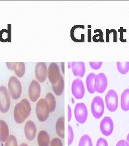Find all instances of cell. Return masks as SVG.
<instances>
[{"label":"cell","mask_w":129,"mask_h":146,"mask_svg":"<svg viewBox=\"0 0 129 146\" xmlns=\"http://www.w3.org/2000/svg\"><path fill=\"white\" fill-rule=\"evenodd\" d=\"M31 104L29 100L24 99L16 104L14 110V117L16 122L22 124L30 115Z\"/></svg>","instance_id":"cell-1"},{"label":"cell","mask_w":129,"mask_h":146,"mask_svg":"<svg viewBox=\"0 0 129 146\" xmlns=\"http://www.w3.org/2000/svg\"><path fill=\"white\" fill-rule=\"evenodd\" d=\"M36 113L37 119L41 122H45L49 117L50 108L45 99L39 100L36 106Z\"/></svg>","instance_id":"cell-2"},{"label":"cell","mask_w":129,"mask_h":146,"mask_svg":"<svg viewBox=\"0 0 129 146\" xmlns=\"http://www.w3.org/2000/svg\"><path fill=\"white\" fill-rule=\"evenodd\" d=\"M8 92L13 100L19 99L21 97L22 87L19 80L15 76H11L8 81Z\"/></svg>","instance_id":"cell-3"},{"label":"cell","mask_w":129,"mask_h":146,"mask_svg":"<svg viewBox=\"0 0 129 146\" xmlns=\"http://www.w3.org/2000/svg\"><path fill=\"white\" fill-rule=\"evenodd\" d=\"M10 96L5 86L0 87V111L7 113L10 107Z\"/></svg>","instance_id":"cell-4"},{"label":"cell","mask_w":129,"mask_h":146,"mask_svg":"<svg viewBox=\"0 0 129 146\" xmlns=\"http://www.w3.org/2000/svg\"><path fill=\"white\" fill-rule=\"evenodd\" d=\"M107 108L111 112H114L119 107V96L113 89L109 90L105 96Z\"/></svg>","instance_id":"cell-5"},{"label":"cell","mask_w":129,"mask_h":146,"mask_svg":"<svg viewBox=\"0 0 129 146\" xmlns=\"http://www.w3.org/2000/svg\"><path fill=\"white\" fill-rule=\"evenodd\" d=\"M91 110L95 118L99 119L102 116L104 111V104L101 96H96L93 99L91 104Z\"/></svg>","instance_id":"cell-6"},{"label":"cell","mask_w":129,"mask_h":146,"mask_svg":"<svg viewBox=\"0 0 129 146\" xmlns=\"http://www.w3.org/2000/svg\"><path fill=\"white\" fill-rule=\"evenodd\" d=\"M74 117L76 121L80 124L86 122L88 117V110L86 104L83 102L77 103L74 108Z\"/></svg>","instance_id":"cell-7"},{"label":"cell","mask_w":129,"mask_h":146,"mask_svg":"<svg viewBox=\"0 0 129 146\" xmlns=\"http://www.w3.org/2000/svg\"><path fill=\"white\" fill-rule=\"evenodd\" d=\"M108 86V79L103 73H100L96 75L94 81V90L100 94H102Z\"/></svg>","instance_id":"cell-8"},{"label":"cell","mask_w":129,"mask_h":146,"mask_svg":"<svg viewBox=\"0 0 129 146\" xmlns=\"http://www.w3.org/2000/svg\"><path fill=\"white\" fill-rule=\"evenodd\" d=\"M72 93L76 99H83L85 94V88L83 81L77 78L73 81L72 84Z\"/></svg>","instance_id":"cell-9"},{"label":"cell","mask_w":129,"mask_h":146,"mask_svg":"<svg viewBox=\"0 0 129 146\" xmlns=\"http://www.w3.org/2000/svg\"><path fill=\"white\" fill-rule=\"evenodd\" d=\"M48 78L52 84H56L59 81L61 74L59 66L56 63L52 62L50 64L47 70Z\"/></svg>","instance_id":"cell-10"},{"label":"cell","mask_w":129,"mask_h":146,"mask_svg":"<svg viewBox=\"0 0 129 146\" xmlns=\"http://www.w3.org/2000/svg\"><path fill=\"white\" fill-rule=\"evenodd\" d=\"M100 131L103 135H111L114 131V122L109 116H105L100 122Z\"/></svg>","instance_id":"cell-11"},{"label":"cell","mask_w":129,"mask_h":146,"mask_svg":"<svg viewBox=\"0 0 129 146\" xmlns=\"http://www.w3.org/2000/svg\"><path fill=\"white\" fill-rule=\"evenodd\" d=\"M41 87L36 80H32L29 87V96L33 102H36L41 96Z\"/></svg>","instance_id":"cell-12"},{"label":"cell","mask_w":129,"mask_h":146,"mask_svg":"<svg viewBox=\"0 0 129 146\" xmlns=\"http://www.w3.org/2000/svg\"><path fill=\"white\" fill-rule=\"evenodd\" d=\"M24 132L26 139L28 141L34 140L37 134V127L35 123L31 120L28 121L24 125Z\"/></svg>","instance_id":"cell-13"},{"label":"cell","mask_w":129,"mask_h":146,"mask_svg":"<svg viewBox=\"0 0 129 146\" xmlns=\"http://www.w3.org/2000/svg\"><path fill=\"white\" fill-rule=\"evenodd\" d=\"M47 68L45 62H38L37 63L35 67V75L38 82L40 83L44 82L47 78Z\"/></svg>","instance_id":"cell-14"},{"label":"cell","mask_w":129,"mask_h":146,"mask_svg":"<svg viewBox=\"0 0 129 146\" xmlns=\"http://www.w3.org/2000/svg\"><path fill=\"white\" fill-rule=\"evenodd\" d=\"M72 69L75 76L83 78L86 73L85 64L83 62H72Z\"/></svg>","instance_id":"cell-15"},{"label":"cell","mask_w":129,"mask_h":146,"mask_svg":"<svg viewBox=\"0 0 129 146\" xmlns=\"http://www.w3.org/2000/svg\"><path fill=\"white\" fill-rule=\"evenodd\" d=\"M50 137L46 131H41L37 135V143L39 146H50Z\"/></svg>","instance_id":"cell-16"},{"label":"cell","mask_w":129,"mask_h":146,"mask_svg":"<svg viewBox=\"0 0 129 146\" xmlns=\"http://www.w3.org/2000/svg\"><path fill=\"white\" fill-rule=\"evenodd\" d=\"M10 136L8 125L4 120H0V142L4 143Z\"/></svg>","instance_id":"cell-17"},{"label":"cell","mask_w":129,"mask_h":146,"mask_svg":"<svg viewBox=\"0 0 129 146\" xmlns=\"http://www.w3.org/2000/svg\"><path fill=\"white\" fill-rule=\"evenodd\" d=\"M56 131L57 135L62 139L65 137V117L64 116L60 117L56 122Z\"/></svg>","instance_id":"cell-18"},{"label":"cell","mask_w":129,"mask_h":146,"mask_svg":"<svg viewBox=\"0 0 129 146\" xmlns=\"http://www.w3.org/2000/svg\"><path fill=\"white\" fill-rule=\"evenodd\" d=\"M121 108L125 111L129 110V88L125 89L120 97Z\"/></svg>","instance_id":"cell-19"},{"label":"cell","mask_w":129,"mask_h":146,"mask_svg":"<svg viewBox=\"0 0 129 146\" xmlns=\"http://www.w3.org/2000/svg\"><path fill=\"white\" fill-rule=\"evenodd\" d=\"M96 75L93 73H89L86 78V84L88 92L90 94H94L95 91L94 90V81Z\"/></svg>","instance_id":"cell-20"},{"label":"cell","mask_w":129,"mask_h":146,"mask_svg":"<svg viewBox=\"0 0 129 146\" xmlns=\"http://www.w3.org/2000/svg\"><path fill=\"white\" fill-rule=\"evenodd\" d=\"M65 88V82L64 78L61 75L57 84L52 85V89L54 94L57 96H60L62 94Z\"/></svg>","instance_id":"cell-21"},{"label":"cell","mask_w":129,"mask_h":146,"mask_svg":"<svg viewBox=\"0 0 129 146\" xmlns=\"http://www.w3.org/2000/svg\"><path fill=\"white\" fill-rule=\"evenodd\" d=\"M45 100L49 104L50 108V113L53 112L56 107V100L54 95L51 93H48L45 96Z\"/></svg>","instance_id":"cell-22"},{"label":"cell","mask_w":129,"mask_h":146,"mask_svg":"<svg viewBox=\"0 0 129 146\" xmlns=\"http://www.w3.org/2000/svg\"><path fill=\"white\" fill-rule=\"evenodd\" d=\"M117 67L119 73L126 74L129 72V62H117Z\"/></svg>","instance_id":"cell-23"},{"label":"cell","mask_w":129,"mask_h":146,"mask_svg":"<svg viewBox=\"0 0 129 146\" xmlns=\"http://www.w3.org/2000/svg\"><path fill=\"white\" fill-rule=\"evenodd\" d=\"M78 146H93L91 137L87 134H84L80 139Z\"/></svg>","instance_id":"cell-24"},{"label":"cell","mask_w":129,"mask_h":146,"mask_svg":"<svg viewBox=\"0 0 129 146\" xmlns=\"http://www.w3.org/2000/svg\"><path fill=\"white\" fill-rule=\"evenodd\" d=\"M26 71V66L25 63L24 62H18L16 68L15 70L16 75L18 78H22Z\"/></svg>","instance_id":"cell-25"},{"label":"cell","mask_w":129,"mask_h":146,"mask_svg":"<svg viewBox=\"0 0 129 146\" xmlns=\"http://www.w3.org/2000/svg\"><path fill=\"white\" fill-rule=\"evenodd\" d=\"M74 139V133L72 126L70 125H68V140L67 145L70 146L73 142Z\"/></svg>","instance_id":"cell-26"},{"label":"cell","mask_w":129,"mask_h":146,"mask_svg":"<svg viewBox=\"0 0 129 146\" xmlns=\"http://www.w3.org/2000/svg\"><path fill=\"white\" fill-rule=\"evenodd\" d=\"M5 146H19L15 136L13 135L9 136V138L5 141Z\"/></svg>","instance_id":"cell-27"},{"label":"cell","mask_w":129,"mask_h":146,"mask_svg":"<svg viewBox=\"0 0 129 146\" xmlns=\"http://www.w3.org/2000/svg\"><path fill=\"white\" fill-rule=\"evenodd\" d=\"M50 146H63L62 141L59 137H54L51 141Z\"/></svg>","instance_id":"cell-28"},{"label":"cell","mask_w":129,"mask_h":146,"mask_svg":"<svg viewBox=\"0 0 129 146\" xmlns=\"http://www.w3.org/2000/svg\"><path fill=\"white\" fill-rule=\"evenodd\" d=\"M102 62H89L90 67L94 70H98L102 67Z\"/></svg>","instance_id":"cell-29"},{"label":"cell","mask_w":129,"mask_h":146,"mask_svg":"<svg viewBox=\"0 0 129 146\" xmlns=\"http://www.w3.org/2000/svg\"><path fill=\"white\" fill-rule=\"evenodd\" d=\"M96 146H108V143L105 139L101 137L96 142Z\"/></svg>","instance_id":"cell-30"},{"label":"cell","mask_w":129,"mask_h":146,"mask_svg":"<svg viewBox=\"0 0 129 146\" xmlns=\"http://www.w3.org/2000/svg\"><path fill=\"white\" fill-rule=\"evenodd\" d=\"M18 62H6L8 68L10 70L15 71Z\"/></svg>","instance_id":"cell-31"},{"label":"cell","mask_w":129,"mask_h":146,"mask_svg":"<svg viewBox=\"0 0 129 146\" xmlns=\"http://www.w3.org/2000/svg\"><path fill=\"white\" fill-rule=\"evenodd\" d=\"M72 116V109L71 106L68 104V122H69L71 121Z\"/></svg>","instance_id":"cell-32"},{"label":"cell","mask_w":129,"mask_h":146,"mask_svg":"<svg viewBox=\"0 0 129 146\" xmlns=\"http://www.w3.org/2000/svg\"><path fill=\"white\" fill-rule=\"evenodd\" d=\"M116 146H129L128 142L124 140H120L117 143Z\"/></svg>","instance_id":"cell-33"},{"label":"cell","mask_w":129,"mask_h":146,"mask_svg":"<svg viewBox=\"0 0 129 146\" xmlns=\"http://www.w3.org/2000/svg\"><path fill=\"white\" fill-rule=\"evenodd\" d=\"M72 62H68V69L72 68Z\"/></svg>","instance_id":"cell-34"},{"label":"cell","mask_w":129,"mask_h":146,"mask_svg":"<svg viewBox=\"0 0 129 146\" xmlns=\"http://www.w3.org/2000/svg\"><path fill=\"white\" fill-rule=\"evenodd\" d=\"M19 146H29L26 143H22Z\"/></svg>","instance_id":"cell-35"},{"label":"cell","mask_w":129,"mask_h":146,"mask_svg":"<svg viewBox=\"0 0 129 146\" xmlns=\"http://www.w3.org/2000/svg\"><path fill=\"white\" fill-rule=\"evenodd\" d=\"M126 141L128 142V143H129V133L128 134V136H127V137H126Z\"/></svg>","instance_id":"cell-36"}]
</instances>
